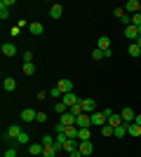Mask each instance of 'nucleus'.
Masks as SVG:
<instances>
[{"label": "nucleus", "instance_id": "nucleus-22", "mask_svg": "<svg viewBox=\"0 0 141 157\" xmlns=\"http://www.w3.org/2000/svg\"><path fill=\"white\" fill-rule=\"evenodd\" d=\"M42 150H45L42 143H31L28 145V152H31V155H42Z\"/></svg>", "mask_w": 141, "mask_h": 157}, {"label": "nucleus", "instance_id": "nucleus-27", "mask_svg": "<svg viewBox=\"0 0 141 157\" xmlns=\"http://www.w3.org/2000/svg\"><path fill=\"white\" fill-rule=\"evenodd\" d=\"M21 71H24V75H35V66L33 63H24Z\"/></svg>", "mask_w": 141, "mask_h": 157}, {"label": "nucleus", "instance_id": "nucleus-30", "mask_svg": "<svg viewBox=\"0 0 141 157\" xmlns=\"http://www.w3.org/2000/svg\"><path fill=\"white\" fill-rule=\"evenodd\" d=\"M54 141H57L54 136H42V145H45V148H52V145H54Z\"/></svg>", "mask_w": 141, "mask_h": 157}, {"label": "nucleus", "instance_id": "nucleus-25", "mask_svg": "<svg viewBox=\"0 0 141 157\" xmlns=\"http://www.w3.org/2000/svg\"><path fill=\"white\" fill-rule=\"evenodd\" d=\"M127 52H129V56H134V59H139V56H141V49H139V45H136V42H134V45H129Z\"/></svg>", "mask_w": 141, "mask_h": 157}, {"label": "nucleus", "instance_id": "nucleus-44", "mask_svg": "<svg viewBox=\"0 0 141 157\" xmlns=\"http://www.w3.org/2000/svg\"><path fill=\"white\" fill-rule=\"evenodd\" d=\"M139 38H141V26H139Z\"/></svg>", "mask_w": 141, "mask_h": 157}, {"label": "nucleus", "instance_id": "nucleus-18", "mask_svg": "<svg viewBox=\"0 0 141 157\" xmlns=\"http://www.w3.org/2000/svg\"><path fill=\"white\" fill-rule=\"evenodd\" d=\"M108 124L113 127V129H115V127H120L122 124V115H120V113H113V115L108 117Z\"/></svg>", "mask_w": 141, "mask_h": 157}, {"label": "nucleus", "instance_id": "nucleus-2", "mask_svg": "<svg viewBox=\"0 0 141 157\" xmlns=\"http://www.w3.org/2000/svg\"><path fill=\"white\" fill-rule=\"evenodd\" d=\"M21 131H24V129H21L19 124H12V127H10V129H7V134H5V136H2V138H5V141H17Z\"/></svg>", "mask_w": 141, "mask_h": 157}, {"label": "nucleus", "instance_id": "nucleus-24", "mask_svg": "<svg viewBox=\"0 0 141 157\" xmlns=\"http://www.w3.org/2000/svg\"><path fill=\"white\" fill-rule=\"evenodd\" d=\"M92 138V129H78V141H89Z\"/></svg>", "mask_w": 141, "mask_h": 157}, {"label": "nucleus", "instance_id": "nucleus-10", "mask_svg": "<svg viewBox=\"0 0 141 157\" xmlns=\"http://www.w3.org/2000/svg\"><path fill=\"white\" fill-rule=\"evenodd\" d=\"M125 38L132 40V42H136V40H139V28L136 26H127L125 28Z\"/></svg>", "mask_w": 141, "mask_h": 157}, {"label": "nucleus", "instance_id": "nucleus-20", "mask_svg": "<svg viewBox=\"0 0 141 157\" xmlns=\"http://www.w3.org/2000/svg\"><path fill=\"white\" fill-rule=\"evenodd\" d=\"M99 49H101V52L111 49V38H108V35H101V38H99Z\"/></svg>", "mask_w": 141, "mask_h": 157}, {"label": "nucleus", "instance_id": "nucleus-1", "mask_svg": "<svg viewBox=\"0 0 141 157\" xmlns=\"http://www.w3.org/2000/svg\"><path fill=\"white\" fill-rule=\"evenodd\" d=\"M89 117H92V127H99V129H101L104 124H108V117L104 115V110H101V113H99V110H96V113H92Z\"/></svg>", "mask_w": 141, "mask_h": 157}, {"label": "nucleus", "instance_id": "nucleus-5", "mask_svg": "<svg viewBox=\"0 0 141 157\" xmlns=\"http://www.w3.org/2000/svg\"><path fill=\"white\" fill-rule=\"evenodd\" d=\"M82 113H87V115H92V113H96V103H94V98H82Z\"/></svg>", "mask_w": 141, "mask_h": 157}, {"label": "nucleus", "instance_id": "nucleus-15", "mask_svg": "<svg viewBox=\"0 0 141 157\" xmlns=\"http://www.w3.org/2000/svg\"><path fill=\"white\" fill-rule=\"evenodd\" d=\"M28 31H31V35H35V38H38V35H42V31H45V28H42L40 21H33V24L28 26Z\"/></svg>", "mask_w": 141, "mask_h": 157}, {"label": "nucleus", "instance_id": "nucleus-46", "mask_svg": "<svg viewBox=\"0 0 141 157\" xmlns=\"http://www.w3.org/2000/svg\"><path fill=\"white\" fill-rule=\"evenodd\" d=\"M2 157H5V155H2Z\"/></svg>", "mask_w": 141, "mask_h": 157}, {"label": "nucleus", "instance_id": "nucleus-29", "mask_svg": "<svg viewBox=\"0 0 141 157\" xmlns=\"http://www.w3.org/2000/svg\"><path fill=\"white\" fill-rule=\"evenodd\" d=\"M113 127H111V124H104V127H101V136H113Z\"/></svg>", "mask_w": 141, "mask_h": 157}, {"label": "nucleus", "instance_id": "nucleus-35", "mask_svg": "<svg viewBox=\"0 0 141 157\" xmlns=\"http://www.w3.org/2000/svg\"><path fill=\"white\" fill-rule=\"evenodd\" d=\"M113 14L118 17V19H122V17H125L127 12H125V7H115V10H113Z\"/></svg>", "mask_w": 141, "mask_h": 157}, {"label": "nucleus", "instance_id": "nucleus-37", "mask_svg": "<svg viewBox=\"0 0 141 157\" xmlns=\"http://www.w3.org/2000/svg\"><path fill=\"white\" fill-rule=\"evenodd\" d=\"M33 61V52H24V63H31Z\"/></svg>", "mask_w": 141, "mask_h": 157}, {"label": "nucleus", "instance_id": "nucleus-3", "mask_svg": "<svg viewBox=\"0 0 141 157\" xmlns=\"http://www.w3.org/2000/svg\"><path fill=\"white\" fill-rule=\"evenodd\" d=\"M57 89L61 92V96H64V94H71V92H73V82L64 78V80H59V82H57Z\"/></svg>", "mask_w": 141, "mask_h": 157}, {"label": "nucleus", "instance_id": "nucleus-17", "mask_svg": "<svg viewBox=\"0 0 141 157\" xmlns=\"http://www.w3.org/2000/svg\"><path fill=\"white\" fill-rule=\"evenodd\" d=\"M2 54H5V56H17V45L5 42V45H2Z\"/></svg>", "mask_w": 141, "mask_h": 157}, {"label": "nucleus", "instance_id": "nucleus-4", "mask_svg": "<svg viewBox=\"0 0 141 157\" xmlns=\"http://www.w3.org/2000/svg\"><path fill=\"white\" fill-rule=\"evenodd\" d=\"M75 127H78V129H87V127H92V117H89L87 113L78 115V120H75Z\"/></svg>", "mask_w": 141, "mask_h": 157}, {"label": "nucleus", "instance_id": "nucleus-39", "mask_svg": "<svg viewBox=\"0 0 141 157\" xmlns=\"http://www.w3.org/2000/svg\"><path fill=\"white\" fill-rule=\"evenodd\" d=\"M49 96H52V98H59V96H61V92L57 89V87H54V89H49Z\"/></svg>", "mask_w": 141, "mask_h": 157}, {"label": "nucleus", "instance_id": "nucleus-21", "mask_svg": "<svg viewBox=\"0 0 141 157\" xmlns=\"http://www.w3.org/2000/svg\"><path fill=\"white\" fill-rule=\"evenodd\" d=\"M14 143H17V145H31V136H28L26 131H21V134H19V138H17Z\"/></svg>", "mask_w": 141, "mask_h": 157}, {"label": "nucleus", "instance_id": "nucleus-12", "mask_svg": "<svg viewBox=\"0 0 141 157\" xmlns=\"http://www.w3.org/2000/svg\"><path fill=\"white\" fill-rule=\"evenodd\" d=\"M75 120H78V117H75L73 113L68 110V113H64V115H61V124H66V127H73V124H75Z\"/></svg>", "mask_w": 141, "mask_h": 157}, {"label": "nucleus", "instance_id": "nucleus-45", "mask_svg": "<svg viewBox=\"0 0 141 157\" xmlns=\"http://www.w3.org/2000/svg\"><path fill=\"white\" fill-rule=\"evenodd\" d=\"M139 14H141V7H139Z\"/></svg>", "mask_w": 141, "mask_h": 157}, {"label": "nucleus", "instance_id": "nucleus-41", "mask_svg": "<svg viewBox=\"0 0 141 157\" xmlns=\"http://www.w3.org/2000/svg\"><path fill=\"white\" fill-rule=\"evenodd\" d=\"M71 157H82V152H80V150H75V152H71Z\"/></svg>", "mask_w": 141, "mask_h": 157}, {"label": "nucleus", "instance_id": "nucleus-16", "mask_svg": "<svg viewBox=\"0 0 141 157\" xmlns=\"http://www.w3.org/2000/svg\"><path fill=\"white\" fill-rule=\"evenodd\" d=\"M127 129H129V124H127V122H122L120 127H115L113 136H115V138H122V136H127Z\"/></svg>", "mask_w": 141, "mask_h": 157}, {"label": "nucleus", "instance_id": "nucleus-23", "mask_svg": "<svg viewBox=\"0 0 141 157\" xmlns=\"http://www.w3.org/2000/svg\"><path fill=\"white\" fill-rule=\"evenodd\" d=\"M64 136L66 138H75V141H78V127H66V129H64Z\"/></svg>", "mask_w": 141, "mask_h": 157}, {"label": "nucleus", "instance_id": "nucleus-11", "mask_svg": "<svg viewBox=\"0 0 141 157\" xmlns=\"http://www.w3.org/2000/svg\"><path fill=\"white\" fill-rule=\"evenodd\" d=\"M61 101H64V103H66V105H68V108H73V105H75V103H80V98L75 96V94H73V92H71V94H64V96H61Z\"/></svg>", "mask_w": 141, "mask_h": 157}, {"label": "nucleus", "instance_id": "nucleus-32", "mask_svg": "<svg viewBox=\"0 0 141 157\" xmlns=\"http://www.w3.org/2000/svg\"><path fill=\"white\" fill-rule=\"evenodd\" d=\"M132 26H136V28L141 26V14H139V12H136V14H132Z\"/></svg>", "mask_w": 141, "mask_h": 157}, {"label": "nucleus", "instance_id": "nucleus-34", "mask_svg": "<svg viewBox=\"0 0 141 157\" xmlns=\"http://www.w3.org/2000/svg\"><path fill=\"white\" fill-rule=\"evenodd\" d=\"M0 19H2V21L10 19V10H7V7H0Z\"/></svg>", "mask_w": 141, "mask_h": 157}, {"label": "nucleus", "instance_id": "nucleus-28", "mask_svg": "<svg viewBox=\"0 0 141 157\" xmlns=\"http://www.w3.org/2000/svg\"><path fill=\"white\" fill-rule=\"evenodd\" d=\"M54 110L59 113V115H64V113H68V110H71V108H68V105H66V103H64V101H59V103L54 105Z\"/></svg>", "mask_w": 141, "mask_h": 157}, {"label": "nucleus", "instance_id": "nucleus-40", "mask_svg": "<svg viewBox=\"0 0 141 157\" xmlns=\"http://www.w3.org/2000/svg\"><path fill=\"white\" fill-rule=\"evenodd\" d=\"M45 120H47V115H45V113H38V117H35V122H45Z\"/></svg>", "mask_w": 141, "mask_h": 157}, {"label": "nucleus", "instance_id": "nucleus-9", "mask_svg": "<svg viewBox=\"0 0 141 157\" xmlns=\"http://www.w3.org/2000/svg\"><path fill=\"white\" fill-rule=\"evenodd\" d=\"M78 148H80V141H75V138H68L66 143H64V152H68V155H71V152H75Z\"/></svg>", "mask_w": 141, "mask_h": 157}, {"label": "nucleus", "instance_id": "nucleus-33", "mask_svg": "<svg viewBox=\"0 0 141 157\" xmlns=\"http://www.w3.org/2000/svg\"><path fill=\"white\" fill-rule=\"evenodd\" d=\"M71 113H73L75 117H78V115H82V103H75L73 108H71Z\"/></svg>", "mask_w": 141, "mask_h": 157}, {"label": "nucleus", "instance_id": "nucleus-36", "mask_svg": "<svg viewBox=\"0 0 141 157\" xmlns=\"http://www.w3.org/2000/svg\"><path fill=\"white\" fill-rule=\"evenodd\" d=\"M92 56H94V59H96V61H101V59H104V52H101L99 47H96V49H94V52H92Z\"/></svg>", "mask_w": 141, "mask_h": 157}, {"label": "nucleus", "instance_id": "nucleus-14", "mask_svg": "<svg viewBox=\"0 0 141 157\" xmlns=\"http://www.w3.org/2000/svg\"><path fill=\"white\" fill-rule=\"evenodd\" d=\"M139 7H141V2H136V0H127V2H125V12H132V14H136L139 12Z\"/></svg>", "mask_w": 141, "mask_h": 157}, {"label": "nucleus", "instance_id": "nucleus-26", "mask_svg": "<svg viewBox=\"0 0 141 157\" xmlns=\"http://www.w3.org/2000/svg\"><path fill=\"white\" fill-rule=\"evenodd\" d=\"M127 134H129V136H141V127L132 122V124H129V129H127Z\"/></svg>", "mask_w": 141, "mask_h": 157}, {"label": "nucleus", "instance_id": "nucleus-31", "mask_svg": "<svg viewBox=\"0 0 141 157\" xmlns=\"http://www.w3.org/2000/svg\"><path fill=\"white\" fill-rule=\"evenodd\" d=\"M57 155H59V152L54 150V145H52V148H45V150H42V157H57Z\"/></svg>", "mask_w": 141, "mask_h": 157}, {"label": "nucleus", "instance_id": "nucleus-43", "mask_svg": "<svg viewBox=\"0 0 141 157\" xmlns=\"http://www.w3.org/2000/svg\"><path fill=\"white\" fill-rule=\"evenodd\" d=\"M136 45H139V49H141V38H139V40H136Z\"/></svg>", "mask_w": 141, "mask_h": 157}, {"label": "nucleus", "instance_id": "nucleus-8", "mask_svg": "<svg viewBox=\"0 0 141 157\" xmlns=\"http://www.w3.org/2000/svg\"><path fill=\"white\" fill-rule=\"evenodd\" d=\"M35 117H38V113H35L33 108H24V110H21V120H24V122H35Z\"/></svg>", "mask_w": 141, "mask_h": 157}, {"label": "nucleus", "instance_id": "nucleus-19", "mask_svg": "<svg viewBox=\"0 0 141 157\" xmlns=\"http://www.w3.org/2000/svg\"><path fill=\"white\" fill-rule=\"evenodd\" d=\"M2 89H5V92H14V89H17V80H14V78H5Z\"/></svg>", "mask_w": 141, "mask_h": 157}, {"label": "nucleus", "instance_id": "nucleus-38", "mask_svg": "<svg viewBox=\"0 0 141 157\" xmlns=\"http://www.w3.org/2000/svg\"><path fill=\"white\" fill-rule=\"evenodd\" d=\"M5 157H17V148H7V150H5Z\"/></svg>", "mask_w": 141, "mask_h": 157}, {"label": "nucleus", "instance_id": "nucleus-42", "mask_svg": "<svg viewBox=\"0 0 141 157\" xmlns=\"http://www.w3.org/2000/svg\"><path fill=\"white\" fill-rule=\"evenodd\" d=\"M134 124H139V127H141V115H136V120H134Z\"/></svg>", "mask_w": 141, "mask_h": 157}, {"label": "nucleus", "instance_id": "nucleus-6", "mask_svg": "<svg viewBox=\"0 0 141 157\" xmlns=\"http://www.w3.org/2000/svg\"><path fill=\"white\" fill-rule=\"evenodd\" d=\"M120 115H122V122H127V124H132V122L136 120V113L132 110V108H122Z\"/></svg>", "mask_w": 141, "mask_h": 157}, {"label": "nucleus", "instance_id": "nucleus-13", "mask_svg": "<svg viewBox=\"0 0 141 157\" xmlns=\"http://www.w3.org/2000/svg\"><path fill=\"white\" fill-rule=\"evenodd\" d=\"M61 14H64V7H61L59 2H54V5L49 7V17H52V19H61Z\"/></svg>", "mask_w": 141, "mask_h": 157}, {"label": "nucleus", "instance_id": "nucleus-7", "mask_svg": "<svg viewBox=\"0 0 141 157\" xmlns=\"http://www.w3.org/2000/svg\"><path fill=\"white\" fill-rule=\"evenodd\" d=\"M78 150L82 152V157H89L94 152V145H92V141H80V148Z\"/></svg>", "mask_w": 141, "mask_h": 157}]
</instances>
